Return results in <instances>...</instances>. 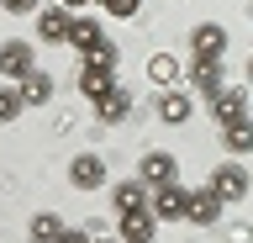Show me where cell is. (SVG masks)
<instances>
[{"instance_id": "20", "label": "cell", "mask_w": 253, "mask_h": 243, "mask_svg": "<svg viewBox=\"0 0 253 243\" xmlns=\"http://www.w3.org/2000/svg\"><path fill=\"white\" fill-rule=\"evenodd\" d=\"M148 74H153L158 85H169V90H174V80H179V64H174L169 53H153V58H148Z\"/></svg>"}, {"instance_id": "2", "label": "cell", "mask_w": 253, "mask_h": 243, "mask_svg": "<svg viewBox=\"0 0 253 243\" xmlns=\"http://www.w3.org/2000/svg\"><path fill=\"white\" fill-rule=\"evenodd\" d=\"M137 180L142 185H179V159L174 153H142V164H137Z\"/></svg>"}, {"instance_id": "27", "label": "cell", "mask_w": 253, "mask_h": 243, "mask_svg": "<svg viewBox=\"0 0 253 243\" xmlns=\"http://www.w3.org/2000/svg\"><path fill=\"white\" fill-rule=\"evenodd\" d=\"M90 243H116V238H90Z\"/></svg>"}, {"instance_id": "3", "label": "cell", "mask_w": 253, "mask_h": 243, "mask_svg": "<svg viewBox=\"0 0 253 243\" xmlns=\"http://www.w3.org/2000/svg\"><path fill=\"white\" fill-rule=\"evenodd\" d=\"M32 64H37L32 43H0V80H27Z\"/></svg>"}, {"instance_id": "16", "label": "cell", "mask_w": 253, "mask_h": 243, "mask_svg": "<svg viewBox=\"0 0 253 243\" xmlns=\"http://www.w3.org/2000/svg\"><path fill=\"white\" fill-rule=\"evenodd\" d=\"M116 58H122V53H116V43H111L106 32L84 48V64H90V69H111V74H116Z\"/></svg>"}, {"instance_id": "15", "label": "cell", "mask_w": 253, "mask_h": 243, "mask_svg": "<svg viewBox=\"0 0 253 243\" xmlns=\"http://www.w3.org/2000/svg\"><path fill=\"white\" fill-rule=\"evenodd\" d=\"M111 85H116V74H111V69H90V64H79V90H84L90 100H100Z\"/></svg>"}, {"instance_id": "17", "label": "cell", "mask_w": 253, "mask_h": 243, "mask_svg": "<svg viewBox=\"0 0 253 243\" xmlns=\"http://www.w3.org/2000/svg\"><path fill=\"white\" fill-rule=\"evenodd\" d=\"M122 238H153V217L148 211H122Z\"/></svg>"}, {"instance_id": "5", "label": "cell", "mask_w": 253, "mask_h": 243, "mask_svg": "<svg viewBox=\"0 0 253 243\" xmlns=\"http://www.w3.org/2000/svg\"><path fill=\"white\" fill-rule=\"evenodd\" d=\"M69 185H74V191H100V185H106V164H100V153H79V159L69 164Z\"/></svg>"}, {"instance_id": "10", "label": "cell", "mask_w": 253, "mask_h": 243, "mask_svg": "<svg viewBox=\"0 0 253 243\" xmlns=\"http://www.w3.org/2000/svg\"><path fill=\"white\" fill-rule=\"evenodd\" d=\"M69 11L63 5H37V32H42V43H63L69 37Z\"/></svg>"}, {"instance_id": "14", "label": "cell", "mask_w": 253, "mask_h": 243, "mask_svg": "<svg viewBox=\"0 0 253 243\" xmlns=\"http://www.w3.org/2000/svg\"><path fill=\"white\" fill-rule=\"evenodd\" d=\"M158 122H169V127L190 122V96H185V90H164V100H158Z\"/></svg>"}, {"instance_id": "22", "label": "cell", "mask_w": 253, "mask_h": 243, "mask_svg": "<svg viewBox=\"0 0 253 243\" xmlns=\"http://www.w3.org/2000/svg\"><path fill=\"white\" fill-rule=\"evenodd\" d=\"M21 116V96H16V85H0V122H16Z\"/></svg>"}, {"instance_id": "1", "label": "cell", "mask_w": 253, "mask_h": 243, "mask_svg": "<svg viewBox=\"0 0 253 243\" xmlns=\"http://www.w3.org/2000/svg\"><path fill=\"white\" fill-rule=\"evenodd\" d=\"M206 191L216 195L221 206H232V201H243V195H248V169H243V164H216V169H211V180H206Z\"/></svg>"}, {"instance_id": "13", "label": "cell", "mask_w": 253, "mask_h": 243, "mask_svg": "<svg viewBox=\"0 0 253 243\" xmlns=\"http://www.w3.org/2000/svg\"><path fill=\"white\" fill-rule=\"evenodd\" d=\"M95 111H100V122H122V116H126V111H132V96H126L122 85H111L106 96L95 100Z\"/></svg>"}, {"instance_id": "4", "label": "cell", "mask_w": 253, "mask_h": 243, "mask_svg": "<svg viewBox=\"0 0 253 243\" xmlns=\"http://www.w3.org/2000/svg\"><path fill=\"white\" fill-rule=\"evenodd\" d=\"M185 222H195V227H211V222H221V201L211 191H185Z\"/></svg>"}, {"instance_id": "8", "label": "cell", "mask_w": 253, "mask_h": 243, "mask_svg": "<svg viewBox=\"0 0 253 243\" xmlns=\"http://www.w3.org/2000/svg\"><path fill=\"white\" fill-rule=\"evenodd\" d=\"M211 116H216L221 127H237V122H248V96H243V90H221L216 100H211Z\"/></svg>"}, {"instance_id": "26", "label": "cell", "mask_w": 253, "mask_h": 243, "mask_svg": "<svg viewBox=\"0 0 253 243\" xmlns=\"http://www.w3.org/2000/svg\"><path fill=\"white\" fill-rule=\"evenodd\" d=\"M58 5L63 11H79V5H90V0H58Z\"/></svg>"}, {"instance_id": "12", "label": "cell", "mask_w": 253, "mask_h": 243, "mask_svg": "<svg viewBox=\"0 0 253 243\" xmlns=\"http://www.w3.org/2000/svg\"><path fill=\"white\" fill-rule=\"evenodd\" d=\"M16 96H21V106H47V100H53V80L32 69L27 80H16Z\"/></svg>"}, {"instance_id": "21", "label": "cell", "mask_w": 253, "mask_h": 243, "mask_svg": "<svg viewBox=\"0 0 253 243\" xmlns=\"http://www.w3.org/2000/svg\"><path fill=\"white\" fill-rule=\"evenodd\" d=\"M221 138H227V148H232L237 159L253 148V127H248V122H237V127H221Z\"/></svg>"}, {"instance_id": "18", "label": "cell", "mask_w": 253, "mask_h": 243, "mask_svg": "<svg viewBox=\"0 0 253 243\" xmlns=\"http://www.w3.org/2000/svg\"><path fill=\"white\" fill-rule=\"evenodd\" d=\"M58 233H63V222L53 211H37V217H32V243H53Z\"/></svg>"}, {"instance_id": "24", "label": "cell", "mask_w": 253, "mask_h": 243, "mask_svg": "<svg viewBox=\"0 0 253 243\" xmlns=\"http://www.w3.org/2000/svg\"><path fill=\"white\" fill-rule=\"evenodd\" d=\"M0 5H5V11H11V16H32V11H37V5H42V0H0Z\"/></svg>"}, {"instance_id": "19", "label": "cell", "mask_w": 253, "mask_h": 243, "mask_svg": "<svg viewBox=\"0 0 253 243\" xmlns=\"http://www.w3.org/2000/svg\"><path fill=\"white\" fill-rule=\"evenodd\" d=\"M95 37H100V27H95V21H84V16H74V21H69V37H63V43H74V48L84 53Z\"/></svg>"}, {"instance_id": "28", "label": "cell", "mask_w": 253, "mask_h": 243, "mask_svg": "<svg viewBox=\"0 0 253 243\" xmlns=\"http://www.w3.org/2000/svg\"><path fill=\"white\" fill-rule=\"evenodd\" d=\"M132 243H153V238H132Z\"/></svg>"}, {"instance_id": "11", "label": "cell", "mask_w": 253, "mask_h": 243, "mask_svg": "<svg viewBox=\"0 0 253 243\" xmlns=\"http://www.w3.org/2000/svg\"><path fill=\"white\" fill-rule=\"evenodd\" d=\"M111 206H116V211H148V185H142V180L111 185Z\"/></svg>"}, {"instance_id": "9", "label": "cell", "mask_w": 253, "mask_h": 243, "mask_svg": "<svg viewBox=\"0 0 253 243\" xmlns=\"http://www.w3.org/2000/svg\"><path fill=\"white\" fill-rule=\"evenodd\" d=\"M190 48H195V58H216V64H221V53H227V32H221L216 21H201V27L190 32Z\"/></svg>"}, {"instance_id": "6", "label": "cell", "mask_w": 253, "mask_h": 243, "mask_svg": "<svg viewBox=\"0 0 253 243\" xmlns=\"http://www.w3.org/2000/svg\"><path fill=\"white\" fill-rule=\"evenodd\" d=\"M148 217H153V222H185V191H179V185H158Z\"/></svg>"}, {"instance_id": "25", "label": "cell", "mask_w": 253, "mask_h": 243, "mask_svg": "<svg viewBox=\"0 0 253 243\" xmlns=\"http://www.w3.org/2000/svg\"><path fill=\"white\" fill-rule=\"evenodd\" d=\"M53 243H90V238H84V233H58Z\"/></svg>"}, {"instance_id": "23", "label": "cell", "mask_w": 253, "mask_h": 243, "mask_svg": "<svg viewBox=\"0 0 253 243\" xmlns=\"http://www.w3.org/2000/svg\"><path fill=\"white\" fill-rule=\"evenodd\" d=\"M100 5H106L111 16H137L142 11V0H100Z\"/></svg>"}, {"instance_id": "7", "label": "cell", "mask_w": 253, "mask_h": 243, "mask_svg": "<svg viewBox=\"0 0 253 243\" xmlns=\"http://www.w3.org/2000/svg\"><path fill=\"white\" fill-rule=\"evenodd\" d=\"M190 85H195L206 100H216L221 90H227V69H221L216 58H195V69H190Z\"/></svg>"}]
</instances>
